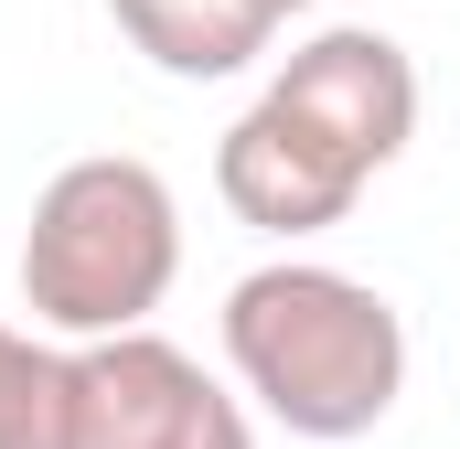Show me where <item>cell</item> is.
<instances>
[{
  "instance_id": "1",
  "label": "cell",
  "mask_w": 460,
  "mask_h": 449,
  "mask_svg": "<svg viewBox=\"0 0 460 449\" xmlns=\"http://www.w3.org/2000/svg\"><path fill=\"white\" fill-rule=\"evenodd\" d=\"M226 374L289 439H364L407 396V321L353 268L268 257L226 289Z\"/></svg>"
},
{
  "instance_id": "2",
  "label": "cell",
  "mask_w": 460,
  "mask_h": 449,
  "mask_svg": "<svg viewBox=\"0 0 460 449\" xmlns=\"http://www.w3.org/2000/svg\"><path fill=\"white\" fill-rule=\"evenodd\" d=\"M182 278V204L139 150H86L65 161L32 224H22V311L43 342H118L150 332V311Z\"/></svg>"
},
{
  "instance_id": "3",
  "label": "cell",
  "mask_w": 460,
  "mask_h": 449,
  "mask_svg": "<svg viewBox=\"0 0 460 449\" xmlns=\"http://www.w3.org/2000/svg\"><path fill=\"white\" fill-rule=\"evenodd\" d=\"M75 449H257L246 396H226L182 342H75Z\"/></svg>"
},
{
  "instance_id": "4",
  "label": "cell",
  "mask_w": 460,
  "mask_h": 449,
  "mask_svg": "<svg viewBox=\"0 0 460 449\" xmlns=\"http://www.w3.org/2000/svg\"><path fill=\"white\" fill-rule=\"evenodd\" d=\"M268 108L300 118L332 161H353V172L375 182V172L407 161V139H418V65H407V43L375 32V22H322L311 43L279 54Z\"/></svg>"
},
{
  "instance_id": "5",
  "label": "cell",
  "mask_w": 460,
  "mask_h": 449,
  "mask_svg": "<svg viewBox=\"0 0 460 449\" xmlns=\"http://www.w3.org/2000/svg\"><path fill=\"white\" fill-rule=\"evenodd\" d=\"M215 193H226L235 224H257V235H332V224L364 204V172L332 161L300 118H279L268 97L226 128V150H215Z\"/></svg>"
},
{
  "instance_id": "6",
  "label": "cell",
  "mask_w": 460,
  "mask_h": 449,
  "mask_svg": "<svg viewBox=\"0 0 460 449\" xmlns=\"http://www.w3.org/2000/svg\"><path fill=\"white\" fill-rule=\"evenodd\" d=\"M108 22L161 65V75H182V86L246 75V65L279 43V22H268L257 0H108Z\"/></svg>"
},
{
  "instance_id": "7",
  "label": "cell",
  "mask_w": 460,
  "mask_h": 449,
  "mask_svg": "<svg viewBox=\"0 0 460 449\" xmlns=\"http://www.w3.org/2000/svg\"><path fill=\"white\" fill-rule=\"evenodd\" d=\"M0 449H75V353L0 321Z\"/></svg>"
},
{
  "instance_id": "8",
  "label": "cell",
  "mask_w": 460,
  "mask_h": 449,
  "mask_svg": "<svg viewBox=\"0 0 460 449\" xmlns=\"http://www.w3.org/2000/svg\"><path fill=\"white\" fill-rule=\"evenodd\" d=\"M257 11H268V22H300V11H322V0H257Z\"/></svg>"
}]
</instances>
